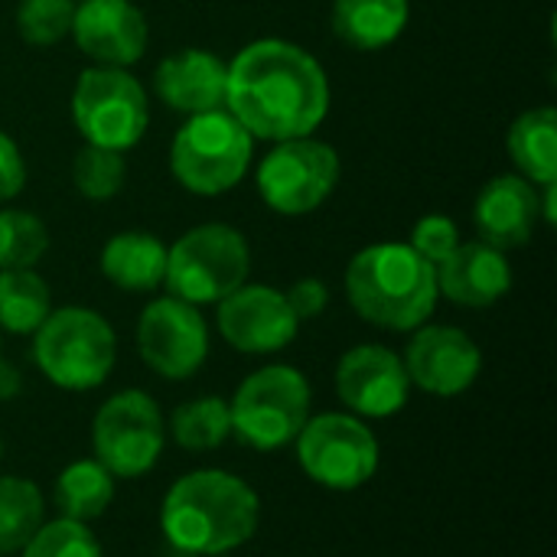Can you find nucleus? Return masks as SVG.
<instances>
[{"mask_svg": "<svg viewBox=\"0 0 557 557\" xmlns=\"http://www.w3.org/2000/svg\"><path fill=\"white\" fill-rule=\"evenodd\" d=\"M251 153L255 137L232 111L215 108L183 121L170 147V170L183 189L196 196H222L245 180Z\"/></svg>", "mask_w": 557, "mask_h": 557, "instance_id": "obj_5", "label": "nucleus"}, {"mask_svg": "<svg viewBox=\"0 0 557 557\" xmlns=\"http://www.w3.org/2000/svg\"><path fill=\"white\" fill-rule=\"evenodd\" d=\"M52 499L62 519H75L88 525L91 519L104 516V509L111 506L114 476L98 460H75L55 476Z\"/></svg>", "mask_w": 557, "mask_h": 557, "instance_id": "obj_23", "label": "nucleus"}, {"mask_svg": "<svg viewBox=\"0 0 557 557\" xmlns=\"http://www.w3.org/2000/svg\"><path fill=\"white\" fill-rule=\"evenodd\" d=\"M42 493L23 476H0V557L23 552L42 525Z\"/></svg>", "mask_w": 557, "mask_h": 557, "instance_id": "obj_26", "label": "nucleus"}, {"mask_svg": "<svg viewBox=\"0 0 557 557\" xmlns=\"http://www.w3.org/2000/svg\"><path fill=\"white\" fill-rule=\"evenodd\" d=\"M284 297H287V304H290V310H294L297 320H317V317L326 310V304H330V290H326V284L317 281V277H300V281H294V284L284 290Z\"/></svg>", "mask_w": 557, "mask_h": 557, "instance_id": "obj_32", "label": "nucleus"}, {"mask_svg": "<svg viewBox=\"0 0 557 557\" xmlns=\"http://www.w3.org/2000/svg\"><path fill=\"white\" fill-rule=\"evenodd\" d=\"M75 0H20L16 33L29 46H55L72 33Z\"/></svg>", "mask_w": 557, "mask_h": 557, "instance_id": "obj_29", "label": "nucleus"}, {"mask_svg": "<svg viewBox=\"0 0 557 557\" xmlns=\"http://www.w3.org/2000/svg\"><path fill=\"white\" fill-rule=\"evenodd\" d=\"M539 189L535 183H529L525 176L516 173H503L493 176L473 206V225L480 232V242L499 248V251H512L529 245L539 219H542V206H539Z\"/></svg>", "mask_w": 557, "mask_h": 557, "instance_id": "obj_17", "label": "nucleus"}, {"mask_svg": "<svg viewBox=\"0 0 557 557\" xmlns=\"http://www.w3.org/2000/svg\"><path fill=\"white\" fill-rule=\"evenodd\" d=\"M101 274L127 294H150L166 277V245L150 232H121L101 248Z\"/></svg>", "mask_w": 557, "mask_h": 557, "instance_id": "obj_20", "label": "nucleus"}, {"mask_svg": "<svg viewBox=\"0 0 557 557\" xmlns=\"http://www.w3.org/2000/svg\"><path fill=\"white\" fill-rule=\"evenodd\" d=\"M437 294L460 307H493L512 287L506 251L486 242H460L437 268Z\"/></svg>", "mask_w": 557, "mask_h": 557, "instance_id": "obj_19", "label": "nucleus"}, {"mask_svg": "<svg viewBox=\"0 0 557 557\" xmlns=\"http://www.w3.org/2000/svg\"><path fill=\"white\" fill-rule=\"evenodd\" d=\"M251 248L245 235L225 222H206L180 235L166 248V290L193 307L219 304L248 281Z\"/></svg>", "mask_w": 557, "mask_h": 557, "instance_id": "obj_6", "label": "nucleus"}, {"mask_svg": "<svg viewBox=\"0 0 557 557\" xmlns=\"http://www.w3.org/2000/svg\"><path fill=\"white\" fill-rule=\"evenodd\" d=\"M225 111L255 140L310 137L330 114L326 69L297 42L255 39L228 62Z\"/></svg>", "mask_w": 557, "mask_h": 557, "instance_id": "obj_1", "label": "nucleus"}, {"mask_svg": "<svg viewBox=\"0 0 557 557\" xmlns=\"http://www.w3.org/2000/svg\"><path fill=\"white\" fill-rule=\"evenodd\" d=\"M506 144L512 163L519 166V176L535 186L557 183V111L552 104L519 114L509 127Z\"/></svg>", "mask_w": 557, "mask_h": 557, "instance_id": "obj_22", "label": "nucleus"}, {"mask_svg": "<svg viewBox=\"0 0 557 557\" xmlns=\"http://www.w3.org/2000/svg\"><path fill=\"white\" fill-rule=\"evenodd\" d=\"M49 251V228L26 209L0 212V271L36 268Z\"/></svg>", "mask_w": 557, "mask_h": 557, "instance_id": "obj_27", "label": "nucleus"}, {"mask_svg": "<svg viewBox=\"0 0 557 557\" xmlns=\"http://www.w3.org/2000/svg\"><path fill=\"white\" fill-rule=\"evenodd\" d=\"M411 16L408 0H333V33L362 52L392 46Z\"/></svg>", "mask_w": 557, "mask_h": 557, "instance_id": "obj_21", "label": "nucleus"}, {"mask_svg": "<svg viewBox=\"0 0 557 557\" xmlns=\"http://www.w3.org/2000/svg\"><path fill=\"white\" fill-rule=\"evenodd\" d=\"M72 183H75L78 196H85L91 202L114 199L124 189V183H127L124 153L85 144L75 153V160H72Z\"/></svg>", "mask_w": 557, "mask_h": 557, "instance_id": "obj_28", "label": "nucleus"}, {"mask_svg": "<svg viewBox=\"0 0 557 557\" xmlns=\"http://www.w3.org/2000/svg\"><path fill=\"white\" fill-rule=\"evenodd\" d=\"M424 261H431L434 268L460 245V228H457V222L454 219H447V215H424V219H418V225L411 228V242H408Z\"/></svg>", "mask_w": 557, "mask_h": 557, "instance_id": "obj_31", "label": "nucleus"}, {"mask_svg": "<svg viewBox=\"0 0 557 557\" xmlns=\"http://www.w3.org/2000/svg\"><path fill=\"white\" fill-rule=\"evenodd\" d=\"M219 333L222 339L248 356H268L294 343L300 320L294 317L284 290L268 284H242L219 300Z\"/></svg>", "mask_w": 557, "mask_h": 557, "instance_id": "obj_14", "label": "nucleus"}, {"mask_svg": "<svg viewBox=\"0 0 557 557\" xmlns=\"http://www.w3.org/2000/svg\"><path fill=\"white\" fill-rule=\"evenodd\" d=\"M52 313L49 284L33 271H0V330L13 336H29Z\"/></svg>", "mask_w": 557, "mask_h": 557, "instance_id": "obj_24", "label": "nucleus"}, {"mask_svg": "<svg viewBox=\"0 0 557 557\" xmlns=\"http://www.w3.org/2000/svg\"><path fill=\"white\" fill-rule=\"evenodd\" d=\"M23 183H26L23 153H20L16 140H10L0 131V202H10L13 196H20L23 193Z\"/></svg>", "mask_w": 557, "mask_h": 557, "instance_id": "obj_33", "label": "nucleus"}, {"mask_svg": "<svg viewBox=\"0 0 557 557\" xmlns=\"http://www.w3.org/2000/svg\"><path fill=\"white\" fill-rule=\"evenodd\" d=\"M336 395L356 418H392L408 405L411 379L395 349L362 343L336 366Z\"/></svg>", "mask_w": 557, "mask_h": 557, "instance_id": "obj_13", "label": "nucleus"}, {"mask_svg": "<svg viewBox=\"0 0 557 557\" xmlns=\"http://www.w3.org/2000/svg\"><path fill=\"white\" fill-rule=\"evenodd\" d=\"M166 444V424L160 405L140 392L127 388L111 395L91 424V447L95 460L114 480H134L157 467Z\"/></svg>", "mask_w": 557, "mask_h": 557, "instance_id": "obj_9", "label": "nucleus"}, {"mask_svg": "<svg viewBox=\"0 0 557 557\" xmlns=\"http://www.w3.org/2000/svg\"><path fill=\"white\" fill-rule=\"evenodd\" d=\"M23 557H101V545L85 522L55 519L42 522L36 535L23 545Z\"/></svg>", "mask_w": 557, "mask_h": 557, "instance_id": "obj_30", "label": "nucleus"}, {"mask_svg": "<svg viewBox=\"0 0 557 557\" xmlns=\"http://www.w3.org/2000/svg\"><path fill=\"white\" fill-rule=\"evenodd\" d=\"M170 434L183 450H193V454H209V450L222 447L232 437L228 401H222L215 395L183 401L170 418Z\"/></svg>", "mask_w": 557, "mask_h": 557, "instance_id": "obj_25", "label": "nucleus"}, {"mask_svg": "<svg viewBox=\"0 0 557 557\" xmlns=\"http://www.w3.org/2000/svg\"><path fill=\"white\" fill-rule=\"evenodd\" d=\"M33 359L55 388L91 392L108 382L117 362V336L101 313L62 307L33 333Z\"/></svg>", "mask_w": 557, "mask_h": 557, "instance_id": "obj_4", "label": "nucleus"}, {"mask_svg": "<svg viewBox=\"0 0 557 557\" xmlns=\"http://www.w3.org/2000/svg\"><path fill=\"white\" fill-rule=\"evenodd\" d=\"M346 297L366 323L411 333L428 323L441 294L431 261H424L411 245L379 242L349 261Z\"/></svg>", "mask_w": 557, "mask_h": 557, "instance_id": "obj_3", "label": "nucleus"}, {"mask_svg": "<svg viewBox=\"0 0 557 557\" xmlns=\"http://www.w3.org/2000/svg\"><path fill=\"white\" fill-rule=\"evenodd\" d=\"M228 62L209 49H176L153 72V88L163 104L180 114H202L225 108Z\"/></svg>", "mask_w": 557, "mask_h": 557, "instance_id": "obj_18", "label": "nucleus"}, {"mask_svg": "<svg viewBox=\"0 0 557 557\" xmlns=\"http://www.w3.org/2000/svg\"><path fill=\"white\" fill-rule=\"evenodd\" d=\"M0 457H3V437H0Z\"/></svg>", "mask_w": 557, "mask_h": 557, "instance_id": "obj_35", "label": "nucleus"}, {"mask_svg": "<svg viewBox=\"0 0 557 557\" xmlns=\"http://www.w3.org/2000/svg\"><path fill=\"white\" fill-rule=\"evenodd\" d=\"M310 382L290 366L251 372L228 401L232 434L255 450H281L297 441L310 421Z\"/></svg>", "mask_w": 557, "mask_h": 557, "instance_id": "obj_7", "label": "nucleus"}, {"mask_svg": "<svg viewBox=\"0 0 557 557\" xmlns=\"http://www.w3.org/2000/svg\"><path fill=\"white\" fill-rule=\"evenodd\" d=\"M339 183V153L310 137L277 140L258 163V193L277 215L317 212Z\"/></svg>", "mask_w": 557, "mask_h": 557, "instance_id": "obj_10", "label": "nucleus"}, {"mask_svg": "<svg viewBox=\"0 0 557 557\" xmlns=\"http://www.w3.org/2000/svg\"><path fill=\"white\" fill-rule=\"evenodd\" d=\"M137 352L150 372L170 382L196 375L209 356V326L199 307L173 294L150 300L137 320Z\"/></svg>", "mask_w": 557, "mask_h": 557, "instance_id": "obj_12", "label": "nucleus"}, {"mask_svg": "<svg viewBox=\"0 0 557 557\" xmlns=\"http://www.w3.org/2000/svg\"><path fill=\"white\" fill-rule=\"evenodd\" d=\"M20 392H23V375H20V369L0 359V401H10V398H16Z\"/></svg>", "mask_w": 557, "mask_h": 557, "instance_id": "obj_34", "label": "nucleus"}, {"mask_svg": "<svg viewBox=\"0 0 557 557\" xmlns=\"http://www.w3.org/2000/svg\"><path fill=\"white\" fill-rule=\"evenodd\" d=\"M72 121L85 144L104 150H131L150 124L144 85L127 69L91 65L78 75L72 91Z\"/></svg>", "mask_w": 557, "mask_h": 557, "instance_id": "obj_8", "label": "nucleus"}, {"mask_svg": "<svg viewBox=\"0 0 557 557\" xmlns=\"http://www.w3.org/2000/svg\"><path fill=\"white\" fill-rule=\"evenodd\" d=\"M173 557H193V555H173Z\"/></svg>", "mask_w": 557, "mask_h": 557, "instance_id": "obj_36", "label": "nucleus"}, {"mask_svg": "<svg viewBox=\"0 0 557 557\" xmlns=\"http://www.w3.org/2000/svg\"><path fill=\"white\" fill-rule=\"evenodd\" d=\"M401 362L411 385L437 398H454L480 379L483 352L457 326H418Z\"/></svg>", "mask_w": 557, "mask_h": 557, "instance_id": "obj_15", "label": "nucleus"}, {"mask_svg": "<svg viewBox=\"0 0 557 557\" xmlns=\"http://www.w3.org/2000/svg\"><path fill=\"white\" fill-rule=\"evenodd\" d=\"M261 519L258 493L235 473L193 470L180 476L160 506V529L180 555H228L251 542Z\"/></svg>", "mask_w": 557, "mask_h": 557, "instance_id": "obj_2", "label": "nucleus"}, {"mask_svg": "<svg viewBox=\"0 0 557 557\" xmlns=\"http://www.w3.org/2000/svg\"><path fill=\"white\" fill-rule=\"evenodd\" d=\"M69 36L95 65L127 69L144 55L150 29L131 0H78Z\"/></svg>", "mask_w": 557, "mask_h": 557, "instance_id": "obj_16", "label": "nucleus"}, {"mask_svg": "<svg viewBox=\"0 0 557 557\" xmlns=\"http://www.w3.org/2000/svg\"><path fill=\"white\" fill-rule=\"evenodd\" d=\"M294 444L304 473L323 490H359L379 470V441L356 414L333 411L310 418Z\"/></svg>", "mask_w": 557, "mask_h": 557, "instance_id": "obj_11", "label": "nucleus"}]
</instances>
